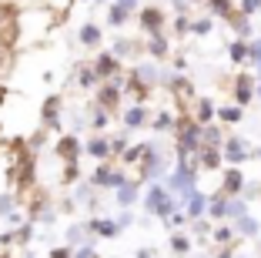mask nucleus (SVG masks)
<instances>
[{"label": "nucleus", "mask_w": 261, "mask_h": 258, "mask_svg": "<svg viewBox=\"0 0 261 258\" xmlns=\"http://www.w3.org/2000/svg\"><path fill=\"white\" fill-rule=\"evenodd\" d=\"M144 208L154 215V218L168 221L174 212H181V198H177L174 191H168V184H158V181H154L151 191H147V198H144Z\"/></svg>", "instance_id": "f257e3e1"}, {"label": "nucleus", "mask_w": 261, "mask_h": 258, "mask_svg": "<svg viewBox=\"0 0 261 258\" xmlns=\"http://www.w3.org/2000/svg\"><path fill=\"white\" fill-rule=\"evenodd\" d=\"M231 101L238 107H251V101H258V74L254 71H238L231 81Z\"/></svg>", "instance_id": "f03ea898"}, {"label": "nucleus", "mask_w": 261, "mask_h": 258, "mask_svg": "<svg viewBox=\"0 0 261 258\" xmlns=\"http://www.w3.org/2000/svg\"><path fill=\"white\" fill-rule=\"evenodd\" d=\"M251 151H254V148L248 145L245 137H238V134H228V141H224V148H221L224 165H228V168H241L245 161H251Z\"/></svg>", "instance_id": "7ed1b4c3"}, {"label": "nucleus", "mask_w": 261, "mask_h": 258, "mask_svg": "<svg viewBox=\"0 0 261 258\" xmlns=\"http://www.w3.org/2000/svg\"><path fill=\"white\" fill-rule=\"evenodd\" d=\"M245 188H248V178H245V171L241 168H224L221 171V195H228V198H238V195H245Z\"/></svg>", "instance_id": "20e7f679"}, {"label": "nucleus", "mask_w": 261, "mask_h": 258, "mask_svg": "<svg viewBox=\"0 0 261 258\" xmlns=\"http://www.w3.org/2000/svg\"><path fill=\"white\" fill-rule=\"evenodd\" d=\"M138 24H141V31H144L147 37H154V34H161V31H164V24H168V14H164L161 7H141Z\"/></svg>", "instance_id": "39448f33"}, {"label": "nucleus", "mask_w": 261, "mask_h": 258, "mask_svg": "<svg viewBox=\"0 0 261 258\" xmlns=\"http://www.w3.org/2000/svg\"><path fill=\"white\" fill-rule=\"evenodd\" d=\"M130 178L124 175V171H117V168H108V165H100L97 171H94V178H91V184H100V188H121V184H127Z\"/></svg>", "instance_id": "423d86ee"}, {"label": "nucleus", "mask_w": 261, "mask_h": 258, "mask_svg": "<svg viewBox=\"0 0 261 258\" xmlns=\"http://www.w3.org/2000/svg\"><path fill=\"white\" fill-rule=\"evenodd\" d=\"M207 201H211V198H207L201 188H194L191 195H188L185 201H181V205H185V215H188V218L198 221V218H207Z\"/></svg>", "instance_id": "0eeeda50"}, {"label": "nucleus", "mask_w": 261, "mask_h": 258, "mask_svg": "<svg viewBox=\"0 0 261 258\" xmlns=\"http://www.w3.org/2000/svg\"><path fill=\"white\" fill-rule=\"evenodd\" d=\"M188 114H191L198 124H204V128H207V124L218 121V104H215L211 98H198V101L191 104V111H188Z\"/></svg>", "instance_id": "6e6552de"}, {"label": "nucleus", "mask_w": 261, "mask_h": 258, "mask_svg": "<svg viewBox=\"0 0 261 258\" xmlns=\"http://www.w3.org/2000/svg\"><path fill=\"white\" fill-rule=\"evenodd\" d=\"M57 158L64 161V165H70V161H77V154H81V141H77L74 134H61L57 137V145H54Z\"/></svg>", "instance_id": "1a4fd4ad"}, {"label": "nucleus", "mask_w": 261, "mask_h": 258, "mask_svg": "<svg viewBox=\"0 0 261 258\" xmlns=\"http://www.w3.org/2000/svg\"><path fill=\"white\" fill-rule=\"evenodd\" d=\"M94 67H97V74H100V81H114L117 74H121V61H117L111 51H104V54H97V61H94Z\"/></svg>", "instance_id": "9d476101"}, {"label": "nucleus", "mask_w": 261, "mask_h": 258, "mask_svg": "<svg viewBox=\"0 0 261 258\" xmlns=\"http://www.w3.org/2000/svg\"><path fill=\"white\" fill-rule=\"evenodd\" d=\"M154 118H151V111H147V104H134V107H127V114H124V128H144V124H151Z\"/></svg>", "instance_id": "9b49d317"}, {"label": "nucleus", "mask_w": 261, "mask_h": 258, "mask_svg": "<svg viewBox=\"0 0 261 258\" xmlns=\"http://www.w3.org/2000/svg\"><path fill=\"white\" fill-rule=\"evenodd\" d=\"M228 201L231 198L228 195H221V191H215V195H211V201H207V218L215 221H228Z\"/></svg>", "instance_id": "f8f14e48"}, {"label": "nucleus", "mask_w": 261, "mask_h": 258, "mask_svg": "<svg viewBox=\"0 0 261 258\" xmlns=\"http://www.w3.org/2000/svg\"><path fill=\"white\" fill-rule=\"evenodd\" d=\"M87 231H94V235H100V238H117L121 235V225H117L114 218H91L87 221Z\"/></svg>", "instance_id": "ddd939ff"}, {"label": "nucleus", "mask_w": 261, "mask_h": 258, "mask_svg": "<svg viewBox=\"0 0 261 258\" xmlns=\"http://www.w3.org/2000/svg\"><path fill=\"white\" fill-rule=\"evenodd\" d=\"M241 121H245V107H238L234 101L218 107V124H224V128H234V124H241Z\"/></svg>", "instance_id": "4468645a"}, {"label": "nucleus", "mask_w": 261, "mask_h": 258, "mask_svg": "<svg viewBox=\"0 0 261 258\" xmlns=\"http://www.w3.org/2000/svg\"><path fill=\"white\" fill-rule=\"evenodd\" d=\"M204 10H207L211 17H221V20H231V17L238 14L234 0H204Z\"/></svg>", "instance_id": "2eb2a0df"}, {"label": "nucleus", "mask_w": 261, "mask_h": 258, "mask_svg": "<svg viewBox=\"0 0 261 258\" xmlns=\"http://www.w3.org/2000/svg\"><path fill=\"white\" fill-rule=\"evenodd\" d=\"M57 114H61V94H50V98L44 101V107H40V118H44L47 128H57V121H61Z\"/></svg>", "instance_id": "dca6fc26"}, {"label": "nucleus", "mask_w": 261, "mask_h": 258, "mask_svg": "<svg viewBox=\"0 0 261 258\" xmlns=\"http://www.w3.org/2000/svg\"><path fill=\"white\" fill-rule=\"evenodd\" d=\"M234 225V231H238V238H258L261 235V221L254 218V215H245V218L231 221Z\"/></svg>", "instance_id": "f3484780"}, {"label": "nucleus", "mask_w": 261, "mask_h": 258, "mask_svg": "<svg viewBox=\"0 0 261 258\" xmlns=\"http://www.w3.org/2000/svg\"><path fill=\"white\" fill-rule=\"evenodd\" d=\"M228 57L234 67H248V40H241V37L228 40Z\"/></svg>", "instance_id": "a211bd4d"}, {"label": "nucleus", "mask_w": 261, "mask_h": 258, "mask_svg": "<svg viewBox=\"0 0 261 258\" xmlns=\"http://www.w3.org/2000/svg\"><path fill=\"white\" fill-rule=\"evenodd\" d=\"M147 54H151L154 61H168V54H171V44L164 34H154V37H147Z\"/></svg>", "instance_id": "6ab92c4d"}, {"label": "nucleus", "mask_w": 261, "mask_h": 258, "mask_svg": "<svg viewBox=\"0 0 261 258\" xmlns=\"http://www.w3.org/2000/svg\"><path fill=\"white\" fill-rule=\"evenodd\" d=\"M231 31H234V37H241V40H251L254 37V27H251V17H245V14H241V10H238V14H234V17H231Z\"/></svg>", "instance_id": "aec40b11"}, {"label": "nucleus", "mask_w": 261, "mask_h": 258, "mask_svg": "<svg viewBox=\"0 0 261 258\" xmlns=\"http://www.w3.org/2000/svg\"><path fill=\"white\" fill-rule=\"evenodd\" d=\"M84 151L91 154V158H97V161H108L111 154H114V151H111V141H108V137H91Z\"/></svg>", "instance_id": "412c9836"}, {"label": "nucleus", "mask_w": 261, "mask_h": 258, "mask_svg": "<svg viewBox=\"0 0 261 258\" xmlns=\"http://www.w3.org/2000/svg\"><path fill=\"white\" fill-rule=\"evenodd\" d=\"M77 84H81L84 91L97 87V84H100V74H97V67H94V64H81V67H77Z\"/></svg>", "instance_id": "4be33fe9"}, {"label": "nucleus", "mask_w": 261, "mask_h": 258, "mask_svg": "<svg viewBox=\"0 0 261 258\" xmlns=\"http://www.w3.org/2000/svg\"><path fill=\"white\" fill-rule=\"evenodd\" d=\"M221 165H224L221 148H204V151H201V171H218Z\"/></svg>", "instance_id": "5701e85b"}, {"label": "nucleus", "mask_w": 261, "mask_h": 258, "mask_svg": "<svg viewBox=\"0 0 261 258\" xmlns=\"http://www.w3.org/2000/svg\"><path fill=\"white\" fill-rule=\"evenodd\" d=\"M138 184L141 181H134V178H130V181L127 184H121V188H117V205H121V208H130V205H134V201H138Z\"/></svg>", "instance_id": "b1692460"}, {"label": "nucleus", "mask_w": 261, "mask_h": 258, "mask_svg": "<svg viewBox=\"0 0 261 258\" xmlns=\"http://www.w3.org/2000/svg\"><path fill=\"white\" fill-rule=\"evenodd\" d=\"M251 201H248L245 195H238V198H231L228 201V221H238V218H245V215H251Z\"/></svg>", "instance_id": "393cba45"}, {"label": "nucleus", "mask_w": 261, "mask_h": 258, "mask_svg": "<svg viewBox=\"0 0 261 258\" xmlns=\"http://www.w3.org/2000/svg\"><path fill=\"white\" fill-rule=\"evenodd\" d=\"M177 118H181V114H174V111H158V114H154V121H151V128L154 131H174Z\"/></svg>", "instance_id": "a878e982"}, {"label": "nucleus", "mask_w": 261, "mask_h": 258, "mask_svg": "<svg viewBox=\"0 0 261 258\" xmlns=\"http://www.w3.org/2000/svg\"><path fill=\"white\" fill-rule=\"evenodd\" d=\"M77 40H81L84 47H97V44H100V27H97V24H91V20H87L84 27L77 31Z\"/></svg>", "instance_id": "bb28decb"}, {"label": "nucleus", "mask_w": 261, "mask_h": 258, "mask_svg": "<svg viewBox=\"0 0 261 258\" xmlns=\"http://www.w3.org/2000/svg\"><path fill=\"white\" fill-rule=\"evenodd\" d=\"M127 17H130L127 7H121V4H108V24H111V27H124Z\"/></svg>", "instance_id": "cd10ccee"}, {"label": "nucleus", "mask_w": 261, "mask_h": 258, "mask_svg": "<svg viewBox=\"0 0 261 258\" xmlns=\"http://www.w3.org/2000/svg\"><path fill=\"white\" fill-rule=\"evenodd\" d=\"M171 251L174 255H191V238L185 231H171Z\"/></svg>", "instance_id": "c85d7f7f"}, {"label": "nucleus", "mask_w": 261, "mask_h": 258, "mask_svg": "<svg viewBox=\"0 0 261 258\" xmlns=\"http://www.w3.org/2000/svg\"><path fill=\"white\" fill-rule=\"evenodd\" d=\"M211 31H215V20H211V17H194L191 20V34L194 37H207Z\"/></svg>", "instance_id": "c756f323"}, {"label": "nucleus", "mask_w": 261, "mask_h": 258, "mask_svg": "<svg viewBox=\"0 0 261 258\" xmlns=\"http://www.w3.org/2000/svg\"><path fill=\"white\" fill-rule=\"evenodd\" d=\"M134 51H138V47H134V40H127V37H117V40H114V51H111V54H114L117 61H121V57H130Z\"/></svg>", "instance_id": "7c9ffc66"}, {"label": "nucleus", "mask_w": 261, "mask_h": 258, "mask_svg": "<svg viewBox=\"0 0 261 258\" xmlns=\"http://www.w3.org/2000/svg\"><path fill=\"white\" fill-rule=\"evenodd\" d=\"M258 64H261V37H251V40H248V67H258Z\"/></svg>", "instance_id": "2f4dec72"}, {"label": "nucleus", "mask_w": 261, "mask_h": 258, "mask_svg": "<svg viewBox=\"0 0 261 258\" xmlns=\"http://www.w3.org/2000/svg\"><path fill=\"white\" fill-rule=\"evenodd\" d=\"M108 121H111V111H104V107H97V104H94V131H104V128H108Z\"/></svg>", "instance_id": "473e14b6"}, {"label": "nucleus", "mask_w": 261, "mask_h": 258, "mask_svg": "<svg viewBox=\"0 0 261 258\" xmlns=\"http://www.w3.org/2000/svg\"><path fill=\"white\" fill-rule=\"evenodd\" d=\"M238 10L245 17H254V14H261V0H238Z\"/></svg>", "instance_id": "72a5a7b5"}, {"label": "nucleus", "mask_w": 261, "mask_h": 258, "mask_svg": "<svg viewBox=\"0 0 261 258\" xmlns=\"http://www.w3.org/2000/svg\"><path fill=\"white\" fill-rule=\"evenodd\" d=\"M77 178H81V171H77V161H70V165H64V175H61V181H64V184H74Z\"/></svg>", "instance_id": "f704fd0d"}, {"label": "nucleus", "mask_w": 261, "mask_h": 258, "mask_svg": "<svg viewBox=\"0 0 261 258\" xmlns=\"http://www.w3.org/2000/svg\"><path fill=\"white\" fill-rule=\"evenodd\" d=\"M74 201H84V205H94V188L91 184H77V198Z\"/></svg>", "instance_id": "c9c22d12"}, {"label": "nucleus", "mask_w": 261, "mask_h": 258, "mask_svg": "<svg viewBox=\"0 0 261 258\" xmlns=\"http://www.w3.org/2000/svg\"><path fill=\"white\" fill-rule=\"evenodd\" d=\"M191 20H194V17L177 14V17H174V31H177V34H191Z\"/></svg>", "instance_id": "e433bc0d"}, {"label": "nucleus", "mask_w": 261, "mask_h": 258, "mask_svg": "<svg viewBox=\"0 0 261 258\" xmlns=\"http://www.w3.org/2000/svg\"><path fill=\"white\" fill-rule=\"evenodd\" d=\"M127 148H130V145H127V137H124V134H114V137H111V151H114L117 158H121Z\"/></svg>", "instance_id": "4c0bfd02"}, {"label": "nucleus", "mask_w": 261, "mask_h": 258, "mask_svg": "<svg viewBox=\"0 0 261 258\" xmlns=\"http://www.w3.org/2000/svg\"><path fill=\"white\" fill-rule=\"evenodd\" d=\"M245 198H248V201H258V198H261V181H248Z\"/></svg>", "instance_id": "58836bf2"}, {"label": "nucleus", "mask_w": 261, "mask_h": 258, "mask_svg": "<svg viewBox=\"0 0 261 258\" xmlns=\"http://www.w3.org/2000/svg\"><path fill=\"white\" fill-rule=\"evenodd\" d=\"M74 258H100V255H97V248H94V245H81V248L74 251Z\"/></svg>", "instance_id": "ea45409f"}, {"label": "nucleus", "mask_w": 261, "mask_h": 258, "mask_svg": "<svg viewBox=\"0 0 261 258\" xmlns=\"http://www.w3.org/2000/svg\"><path fill=\"white\" fill-rule=\"evenodd\" d=\"M50 258H74V248H70V245H61V248H50Z\"/></svg>", "instance_id": "a19ab883"}, {"label": "nucleus", "mask_w": 261, "mask_h": 258, "mask_svg": "<svg viewBox=\"0 0 261 258\" xmlns=\"http://www.w3.org/2000/svg\"><path fill=\"white\" fill-rule=\"evenodd\" d=\"M215 258H238V255H234V245H231V248H218Z\"/></svg>", "instance_id": "79ce46f5"}, {"label": "nucleus", "mask_w": 261, "mask_h": 258, "mask_svg": "<svg viewBox=\"0 0 261 258\" xmlns=\"http://www.w3.org/2000/svg\"><path fill=\"white\" fill-rule=\"evenodd\" d=\"M114 4H121V7H127L130 14H134V10H138V0H114Z\"/></svg>", "instance_id": "37998d69"}, {"label": "nucleus", "mask_w": 261, "mask_h": 258, "mask_svg": "<svg viewBox=\"0 0 261 258\" xmlns=\"http://www.w3.org/2000/svg\"><path fill=\"white\" fill-rule=\"evenodd\" d=\"M154 255H158L154 248H141V251H138V258H154Z\"/></svg>", "instance_id": "c03bdc74"}, {"label": "nucleus", "mask_w": 261, "mask_h": 258, "mask_svg": "<svg viewBox=\"0 0 261 258\" xmlns=\"http://www.w3.org/2000/svg\"><path fill=\"white\" fill-rule=\"evenodd\" d=\"M258 101H261V81H258Z\"/></svg>", "instance_id": "a18cd8bd"}, {"label": "nucleus", "mask_w": 261, "mask_h": 258, "mask_svg": "<svg viewBox=\"0 0 261 258\" xmlns=\"http://www.w3.org/2000/svg\"><path fill=\"white\" fill-rule=\"evenodd\" d=\"M97 4H114V0H97Z\"/></svg>", "instance_id": "49530a36"}]
</instances>
